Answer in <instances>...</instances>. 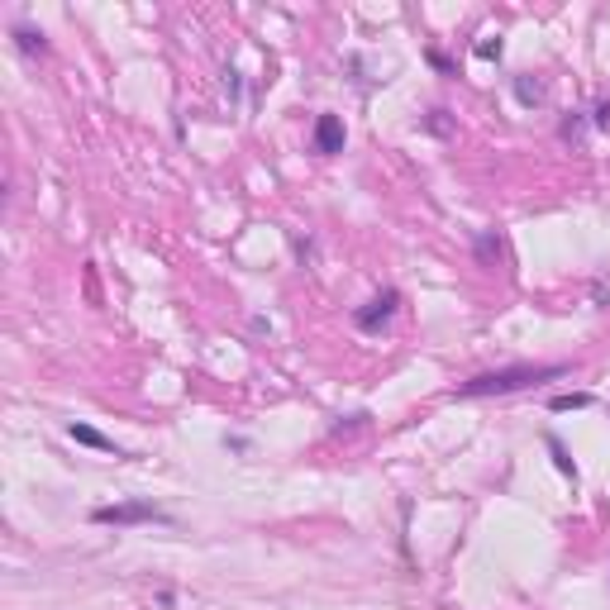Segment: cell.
<instances>
[{
  "instance_id": "cell-1",
  "label": "cell",
  "mask_w": 610,
  "mask_h": 610,
  "mask_svg": "<svg viewBox=\"0 0 610 610\" xmlns=\"http://www.w3.org/2000/svg\"><path fill=\"white\" fill-rule=\"evenodd\" d=\"M572 367L567 363H515V367H496V372H481L473 381L458 387L463 401H481V396H515V391H529L539 381H553V377H567Z\"/></svg>"
},
{
  "instance_id": "cell-2",
  "label": "cell",
  "mask_w": 610,
  "mask_h": 610,
  "mask_svg": "<svg viewBox=\"0 0 610 610\" xmlns=\"http://www.w3.org/2000/svg\"><path fill=\"white\" fill-rule=\"evenodd\" d=\"M96 525H172V515L152 501H120V505H96Z\"/></svg>"
},
{
  "instance_id": "cell-3",
  "label": "cell",
  "mask_w": 610,
  "mask_h": 610,
  "mask_svg": "<svg viewBox=\"0 0 610 610\" xmlns=\"http://www.w3.org/2000/svg\"><path fill=\"white\" fill-rule=\"evenodd\" d=\"M396 310H401V291H396V286H387V291H381V296H372V301H367L358 315H353V325H358L363 334H377V329L387 325Z\"/></svg>"
},
{
  "instance_id": "cell-4",
  "label": "cell",
  "mask_w": 610,
  "mask_h": 610,
  "mask_svg": "<svg viewBox=\"0 0 610 610\" xmlns=\"http://www.w3.org/2000/svg\"><path fill=\"white\" fill-rule=\"evenodd\" d=\"M343 120L339 114H320V120H315V152H320V158H334V152H343Z\"/></svg>"
},
{
  "instance_id": "cell-5",
  "label": "cell",
  "mask_w": 610,
  "mask_h": 610,
  "mask_svg": "<svg viewBox=\"0 0 610 610\" xmlns=\"http://www.w3.org/2000/svg\"><path fill=\"white\" fill-rule=\"evenodd\" d=\"M67 439H72V443H82V449H96V453H114V458H124V449H114V439H106V434H100V429H91V425H82V419H76V425H67Z\"/></svg>"
},
{
  "instance_id": "cell-6",
  "label": "cell",
  "mask_w": 610,
  "mask_h": 610,
  "mask_svg": "<svg viewBox=\"0 0 610 610\" xmlns=\"http://www.w3.org/2000/svg\"><path fill=\"white\" fill-rule=\"evenodd\" d=\"M10 34H15V48H20L24 58H38V53L48 48V43H43V29H29V24H15Z\"/></svg>"
},
{
  "instance_id": "cell-7",
  "label": "cell",
  "mask_w": 610,
  "mask_h": 610,
  "mask_svg": "<svg viewBox=\"0 0 610 610\" xmlns=\"http://www.w3.org/2000/svg\"><path fill=\"white\" fill-rule=\"evenodd\" d=\"M587 405H596L591 391H563V396L549 401V411H553V415H567V411H587Z\"/></svg>"
},
{
  "instance_id": "cell-8",
  "label": "cell",
  "mask_w": 610,
  "mask_h": 610,
  "mask_svg": "<svg viewBox=\"0 0 610 610\" xmlns=\"http://www.w3.org/2000/svg\"><path fill=\"white\" fill-rule=\"evenodd\" d=\"M515 100L520 106H544V82H534L529 72L515 76Z\"/></svg>"
},
{
  "instance_id": "cell-9",
  "label": "cell",
  "mask_w": 610,
  "mask_h": 610,
  "mask_svg": "<svg viewBox=\"0 0 610 610\" xmlns=\"http://www.w3.org/2000/svg\"><path fill=\"white\" fill-rule=\"evenodd\" d=\"M544 443H549V453H553V467H558V473L577 481V463H572V458H567V449H563V439H558V434H544Z\"/></svg>"
},
{
  "instance_id": "cell-10",
  "label": "cell",
  "mask_w": 610,
  "mask_h": 610,
  "mask_svg": "<svg viewBox=\"0 0 610 610\" xmlns=\"http://www.w3.org/2000/svg\"><path fill=\"white\" fill-rule=\"evenodd\" d=\"M425 129H429V134H439V138H449V134H453V124H449V110H429Z\"/></svg>"
},
{
  "instance_id": "cell-11",
  "label": "cell",
  "mask_w": 610,
  "mask_h": 610,
  "mask_svg": "<svg viewBox=\"0 0 610 610\" xmlns=\"http://www.w3.org/2000/svg\"><path fill=\"white\" fill-rule=\"evenodd\" d=\"M501 53H505L501 38H481V43H477V58H481V62H501Z\"/></svg>"
},
{
  "instance_id": "cell-12",
  "label": "cell",
  "mask_w": 610,
  "mask_h": 610,
  "mask_svg": "<svg viewBox=\"0 0 610 610\" xmlns=\"http://www.w3.org/2000/svg\"><path fill=\"white\" fill-rule=\"evenodd\" d=\"M496 253H501V239H496V234H481V239H477V258H496Z\"/></svg>"
},
{
  "instance_id": "cell-13",
  "label": "cell",
  "mask_w": 610,
  "mask_h": 610,
  "mask_svg": "<svg viewBox=\"0 0 610 610\" xmlns=\"http://www.w3.org/2000/svg\"><path fill=\"white\" fill-rule=\"evenodd\" d=\"M582 124H587V120H582V110H567V120H563V138H577V134H582Z\"/></svg>"
},
{
  "instance_id": "cell-14",
  "label": "cell",
  "mask_w": 610,
  "mask_h": 610,
  "mask_svg": "<svg viewBox=\"0 0 610 610\" xmlns=\"http://www.w3.org/2000/svg\"><path fill=\"white\" fill-rule=\"evenodd\" d=\"M591 124L596 129H610V100H601V106L591 110Z\"/></svg>"
}]
</instances>
